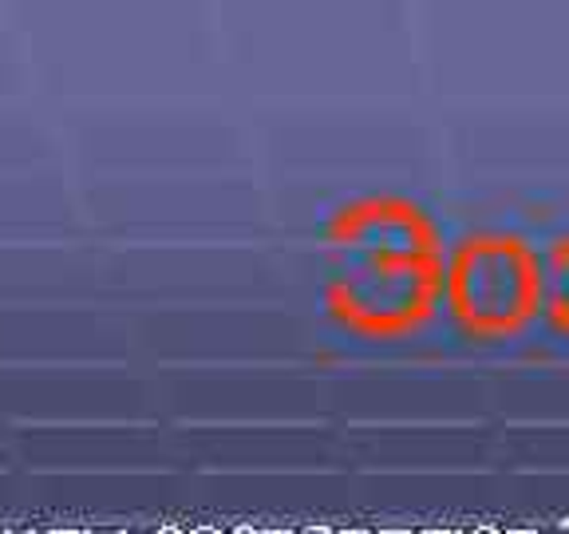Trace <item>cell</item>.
I'll use <instances>...</instances> for the list:
<instances>
[{
	"label": "cell",
	"mask_w": 569,
	"mask_h": 534,
	"mask_svg": "<svg viewBox=\"0 0 569 534\" xmlns=\"http://www.w3.org/2000/svg\"><path fill=\"white\" fill-rule=\"evenodd\" d=\"M52 534H79V530H52Z\"/></svg>",
	"instance_id": "6da1fadb"
},
{
	"label": "cell",
	"mask_w": 569,
	"mask_h": 534,
	"mask_svg": "<svg viewBox=\"0 0 569 534\" xmlns=\"http://www.w3.org/2000/svg\"><path fill=\"white\" fill-rule=\"evenodd\" d=\"M194 534H218V530H194Z\"/></svg>",
	"instance_id": "7a4b0ae2"
},
{
	"label": "cell",
	"mask_w": 569,
	"mask_h": 534,
	"mask_svg": "<svg viewBox=\"0 0 569 534\" xmlns=\"http://www.w3.org/2000/svg\"><path fill=\"white\" fill-rule=\"evenodd\" d=\"M159 534H178V530H159Z\"/></svg>",
	"instance_id": "3957f363"
}]
</instances>
